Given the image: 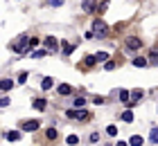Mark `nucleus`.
<instances>
[{
    "mask_svg": "<svg viewBox=\"0 0 158 146\" xmlns=\"http://www.w3.org/2000/svg\"><path fill=\"white\" fill-rule=\"evenodd\" d=\"M93 36L95 38H106V34H109V25L104 23V20H93Z\"/></svg>",
    "mask_w": 158,
    "mask_h": 146,
    "instance_id": "1",
    "label": "nucleus"
},
{
    "mask_svg": "<svg viewBox=\"0 0 158 146\" xmlns=\"http://www.w3.org/2000/svg\"><path fill=\"white\" fill-rule=\"evenodd\" d=\"M30 47H32V45H30V38H27V36H20V41H16V43L11 45V49H14V52H18V54L27 52Z\"/></svg>",
    "mask_w": 158,
    "mask_h": 146,
    "instance_id": "2",
    "label": "nucleus"
},
{
    "mask_svg": "<svg viewBox=\"0 0 158 146\" xmlns=\"http://www.w3.org/2000/svg\"><path fill=\"white\" fill-rule=\"evenodd\" d=\"M43 45H45V49H50V52H56L59 43H56L54 36H45V38H43Z\"/></svg>",
    "mask_w": 158,
    "mask_h": 146,
    "instance_id": "3",
    "label": "nucleus"
},
{
    "mask_svg": "<svg viewBox=\"0 0 158 146\" xmlns=\"http://www.w3.org/2000/svg\"><path fill=\"white\" fill-rule=\"evenodd\" d=\"M20 128H23V130H27V133H34V130H36V128H39V121H36V119H30V121H23V124H20Z\"/></svg>",
    "mask_w": 158,
    "mask_h": 146,
    "instance_id": "4",
    "label": "nucleus"
},
{
    "mask_svg": "<svg viewBox=\"0 0 158 146\" xmlns=\"http://www.w3.org/2000/svg\"><path fill=\"white\" fill-rule=\"evenodd\" d=\"M81 9L86 11V14H93L97 9V0H84V5H81Z\"/></svg>",
    "mask_w": 158,
    "mask_h": 146,
    "instance_id": "5",
    "label": "nucleus"
},
{
    "mask_svg": "<svg viewBox=\"0 0 158 146\" xmlns=\"http://www.w3.org/2000/svg\"><path fill=\"white\" fill-rule=\"evenodd\" d=\"M68 117L70 119H88V110H68Z\"/></svg>",
    "mask_w": 158,
    "mask_h": 146,
    "instance_id": "6",
    "label": "nucleus"
},
{
    "mask_svg": "<svg viewBox=\"0 0 158 146\" xmlns=\"http://www.w3.org/2000/svg\"><path fill=\"white\" fill-rule=\"evenodd\" d=\"M142 41L140 38H127V49H140Z\"/></svg>",
    "mask_w": 158,
    "mask_h": 146,
    "instance_id": "7",
    "label": "nucleus"
},
{
    "mask_svg": "<svg viewBox=\"0 0 158 146\" xmlns=\"http://www.w3.org/2000/svg\"><path fill=\"white\" fill-rule=\"evenodd\" d=\"M56 92H59V94H61V97H68V94H70V92H73V88H70L68 83H61L59 88H56Z\"/></svg>",
    "mask_w": 158,
    "mask_h": 146,
    "instance_id": "8",
    "label": "nucleus"
},
{
    "mask_svg": "<svg viewBox=\"0 0 158 146\" xmlns=\"http://www.w3.org/2000/svg\"><path fill=\"white\" fill-rule=\"evenodd\" d=\"M45 54H48V49H45V47H41V49H32V54H30V56H32V58H43Z\"/></svg>",
    "mask_w": 158,
    "mask_h": 146,
    "instance_id": "9",
    "label": "nucleus"
},
{
    "mask_svg": "<svg viewBox=\"0 0 158 146\" xmlns=\"http://www.w3.org/2000/svg\"><path fill=\"white\" fill-rule=\"evenodd\" d=\"M142 99V90H133L131 92V101H129V104H135V101H140Z\"/></svg>",
    "mask_w": 158,
    "mask_h": 146,
    "instance_id": "10",
    "label": "nucleus"
},
{
    "mask_svg": "<svg viewBox=\"0 0 158 146\" xmlns=\"http://www.w3.org/2000/svg\"><path fill=\"white\" fill-rule=\"evenodd\" d=\"M149 142H152V144H158V128H152V130H149Z\"/></svg>",
    "mask_w": 158,
    "mask_h": 146,
    "instance_id": "11",
    "label": "nucleus"
},
{
    "mask_svg": "<svg viewBox=\"0 0 158 146\" xmlns=\"http://www.w3.org/2000/svg\"><path fill=\"white\" fill-rule=\"evenodd\" d=\"M142 142H145V140H142L140 135H133L131 140H129V144H131V146H142Z\"/></svg>",
    "mask_w": 158,
    "mask_h": 146,
    "instance_id": "12",
    "label": "nucleus"
},
{
    "mask_svg": "<svg viewBox=\"0 0 158 146\" xmlns=\"http://www.w3.org/2000/svg\"><path fill=\"white\" fill-rule=\"evenodd\" d=\"M133 65H135V68H145V65H147V58H145V56L133 58Z\"/></svg>",
    "mask_w": 158,
    "mask_h": 146,
    "instance_id": "13",
    "label": "nucleus"
},
{
    "mask_svg": "<svg viewBox=\"0 0 158 146\" xmlns=\"http://www.w3.org/2000/svg\"><path fill=\"white\" fill-rule=\"evenodd\" d=\"M41 85H43V90H50V88L54 85V81H52V77H45V79H43V83H41Z\"/></svg>",
    "mask_w": 158,
    "mask_h": 146,
    "instance_id": "14",
    "label": "nucleus"
},
{
    "mask_svg": "<svg viewBox=\"0 0 158 146\" xmlns=\"http://www.w3.org/2000/svg\"><path fill=\"white\" fill-rule=\"evenodd\" d=\"M45 106H48V104H45V99H34V108H36V110H43Z\"/></svg>",
    "mask_w": 158,
    "mask_h": 146,
    "instance_id": "15",
    "label": "nucleus"
},
{
    "mask_svg": "<svg viewBox=\"0 0 158 146\" xmlns=\"http://www.w3.org/2000/svg\"><path fill=\"white\" fill-rule=\"evenodd\" d=\"M106 135H109V137H115V135H118V126H113V124H111V126H106Z\"/></svg>",
    "mask_w": 158,
    "mask_h": 146,
    "instance_id": "16",
    "label": "nucleus"
},
{
    "mask_svg": "<svg viewBox=\"0 0 158 146\" xmlns=\"http://www.w3.org/2000/svg\"><path fill=\"white\" fill-rule=\"evenodd\" d=\"M56 135H59V133H56V128H48V130H45V137H48V140H56Z\"/></svg>",
    "mask_w": 158,
    "mask_h": 146,
    "instance_id": "17",
    "label": "nucleus"
},
{
    "mask_svg": "<svg viewBox=\"0 0 158 146\" xmlns=\"http://www.w3.org/2000/svg\"><path fill=\"white\" fill-rule=\"evenodd\" d=\"M61 49H63V54H70V52H73V45H70L68 41H63L61 43Z\"/></svg>",
    "mask_w": 158,
    "mask_h": 146,
    "instance_id": "18",
    "label": "nucleus"
},
{
    "mask_svg": "<svg viewBox=\"0 0 158 146\" xmlns=\"http://www.w3.org/2000/svg\"><path fill=\"white\" fill-rule=\"evenodd\" d=\"M18 137H20V133H18V130H11V133H7V140H9V142H16Z\"/></svg>",
    "mask_w": 158,
    "mask_h": 146,
    "instance_id": "19",
    "label": "nucleus"
},
{
    "mask_svg": "<svg viewBox=\"0 0 158 146\" xmlns=\"http://www.w3.org/2000/svg\"><path fill=\"white\" fill-rule=\"evenodd\" d=\"M120 101L129 104V101H131V94H129V92H124V90H120Z\"/></svg>",
    "mask_w": 158,
    "mask_h": 146,
    "instance_id": "20",
    "label": "nucleus"
},
{
    "mask_svg": "<svg viewBox=\"0 0 158 146\" xmlns=\"http://www.w3.org/2000/svg\"><path fill=\"white\" fill-rule=\"evenodd\" d=\"M122 119L131 124V121H133V112H131V110H124V112H122Z\"/></svg>",
    "mask_w": 158,
    "mask_h": 146,
    "instance_id": "21",
    "label": "nucleus"
},
{
    "mask_svg": "<svg viewBox=\"0 0 158 146\" xmlns=\"http://www.w3.org/2000/svg\"><path fill=\"white\" fill-rule=\"evenodd\" d=\"M95 61H104L106 63V61H109V54H106V52H97L95 54Z\"/></svg>",
    "mask_w": 158,
    "mask_h": 146,
    "instance_id": "22",
    "label": "nucleus"
},
{
    "mask_svg": "<svg viewBox=\"0 0 158 146\" xmlns=\"http://www.w3.org/2000/svg\"><path fill=\"white\" fill-rule=\"evenodd\" d=\"M66 142H68L70 146H77V144H79V137H77V135H68V140H66Z\"/></svg>",
    "mask_w": 158,
    "mask_h": 146,
    "instance_id": "23",
    "label": "nucleus"
},
{
    "mask_svg": "<svg viewBox=\"0 0 158 146\" xmlns=\"http://www.w3.org/2000/svg\"><path fill=\"white\" fill-rule=\"evenodd\" d=\"M14 83H11V79H5V81H0V88H2V90H9Z\"/></svg>",
    "mask_w": 158,
    "mask_h": 146,
    "instance_id": "24",
    "label": "nucleus"
},
{
    "mask_svg": "<svg viewBox=\"0 0 158 146\" xmlns=\"http://www.w3.org/2000/svg\"><path fill=\"white\" fill-rule=\"evenodd\" d=\"M27 81V72H20L18 74V83H25Z\"/></svg>",
    "mask_w": 158,
    "mask_h": 146,
    "instance_id": "25",
    "label": "nucleus"
},
{
    "mask_svg": "<svg viewBox=\"0 0 158 146\" xmlns=\"http://www.w3.org/2000/svg\"><path fill=\"white\" fill-rule=\"evenodd\" d=\"M97 61H95V56H88V58H86V61H84V65H95Z\"/></svg>",
    "mask_w": 158,
    "mask_h": 146,
    "instance_id": "26",
    "label": "nucleus"
},
{
    "mask_svg": "<svg viewBox=\"0 0 158 146\" xmlns=\"http://www.w3.org/2000/svg\"><path fill=\"white\" fill-rule=\"evenodd\" d=\"M104 68H106V70H115V63H113V61H106Z\"/></svg>",
    "mask_w": 158,
    "mask_h": 146,
    "instance_id": "27",
    "label": "nucleus"
},
{
    "mask_svg": "<svg viewBox=\"0 0 158 146\" xmlns=\"http://www.w3.org/2000/svg\"><path fill=\"white\" fill-rule=\"evenodd\" d=\"M84 104H86L84 97H77V99H75V106H84Z\"/></svg>",
    "mask_w": 158,
    "mask_h": 146,
    "instance_id": "28",
    "label": "nucleus"
},
{
    "mask_svg": "<svg viewBox=\"0 0 158 146\" xmlns=\"http://www.w3.org/2000/svg\"><path fill=\"white\" fill-rule=\"evenodd\" d=\"M5 106H9V99H7V97L0 99V108H5Z\"/></svg>",
    "mask_w": 158,
    "mask_h": 146,
    "instance_id": "29",
    "label": "nucleus"
},
{
    "mask_svg": "<svg viewBox=\"0 0 158 146\" xmlns=\"http://www.w3.org/2000/svg\"><path fill=\"white\" fill-rule=\"evenodd\" d=\"M50 5H54V7H61V5H63V0H50Z\"/></svg>",
    "mask_w": 158,
    "mask_h": 146,
    "instance_id": "30",
    "label": "nucleus"
},
{
    "mask_svg": "<svg viewBox=\"0 0 158 146\" xmlns=\"http://www.w3.org/2000/svg\"><path fill=\"white\" fill-rule=\"evenodd\" d=\"M152 58H156V61H158V47H154V49H152Z\"/></svg>",
    "mask_w": 158,
    "mask_h": 146,
    "instance_id": "31",
    "label": "nucleus"
},
{
    "mask_svg": "<svg viewBox=\"0 0 158 146\" xmlns=\"http://www.w3.org/2000/svg\"><path fill=\"white\" fill-rule=\"evenodd\" d=\"M115 146H129V144H127V142H118Z\"/></svg>",
    "mask_w": 158,
    "mask_h": 146,
    "instance_id": "32",
    "label": "nucleus"
},
{
    "mask_svg": "<svg viewBox=\"0 0 158 146\" xmlns=\"http://www.w3.org/2000/svg\"><path fill=\"white\" fill-rule=\"evenodd\" d=\"M0 90H2V88H0Z\"/></svg>",
    "mask_w": 158,
    "mask_h": 146,
    "instance_id": "33",
    "label": "nucleus"
}]
</instances>
